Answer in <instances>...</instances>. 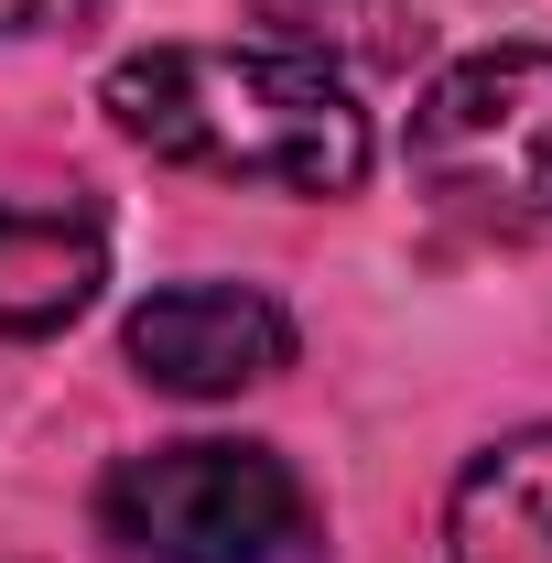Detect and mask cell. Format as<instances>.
I'll return each instance as SVG.
<instances>
[{
    "label": "cell",
    "mask_w": 552,
    "mask_h": 563,
    "mask_svg": "<svg viewBox=\"0 0 552 563\" xmlns=\"http://www.w3.org/2000/svg\"><path fill=\"white\" fill-rule=\"evenodd\" d=\"M109 120L228 185H272V196H357L368 174V109L346 98V76L314 55H239V44H152L131 66H109Z\"/></svg>",
    "instance_id": "1"
},
{
    "label": "cell",
    "mask_w": 552,
    "mask_h": 563,
    "mask_svg": "<svg viewBox=\"0 0 552 563\" xmlns=\"http://www.w3.org/2000/svg\"><path fill=\"white\" fill-rule=\"evenodd\" d=\"M412 185L433 217L477 239L552 228V44H487L422 87L412 109Z\"/></svg>",
    "instance_id": "2"
},
{
    "label": "cell",
    "mask_w": 552,
    "mask_h": 563,
    "mask_svg": "<svg viewBox=\"0 0 552 563\" xmlns=\"http://www.w3.org/2000/svg\"><path fill=\"white\" fill-rule=\"evenodd\" d=\"M303 477L272 444H152L120 455L98 488V531L131 563H281L303 542Z\"/></svg>",
    "instance_id": "3"
},
{
    "label": "cell",
    "mask_w": 552,
    "mask_h": 563,
    "mask_svg": "<svg viewBox=\"0 0 552 563\" xmlns=\"http://www.w3.org/2000/svg\"><path fill=\"white\" fill-rule=\"evenodd\" d=\"M131 368L152 390H185V401H228L250 379L292 368V314L250 282H174L131 314Z\"/></svg>",
    "instance_id": "4"
},
{
    "label": "cell",
    "mask_w": 552,
    "mask_h": 563,
    "mask_svg": "<svg viewBox=\"0 0 552 563\" xmlns=\"http://www.w3.org/2000/svg\"><path fill=\"white\" fill-rule=\"evenodd\" d=\"M109 282V217L87 196H0V336H55Z\"/></svg>",
    "instance_id": "5"
},
{
    "label": "cell",
    "mask_w": 552,
    "mask_h": 563,
    "mask_svg": "<svg viewBox=\"0 0 552 563\" xmlns=\"http://www.w3.org/2000/svg\"><path fill=\"white\" fill-rule=\"evenodd\" d=\"M444 553L455 563H552V422L509 433L498 455L466 466V488L444 509Z\"/></svg>",
    "instance_id": "6"
},
{
    "label": "cell",
    "mask_w": 552,
    "mask_h": 563,
    "mask_svg": "<svg viewBox=\"0 0 552 563\" xmlns=\"http://www.w3.org/2000/svg\"><path fill=\"white\" fill-rule=\"evenodd\" d=\"M292 55H346V66H401L412 55V0H250Z\"/></svg>",
    "instance_id": "7"
},
{
    "label": "cell",
    "mask_w": 552,
    "mask_h": 563,
    "mask_svg": "<svg viewBox=\"0 0 552 563\" xmlns=\"http://www.w3.org/2000/svg\"><path fill=\"white\" fill-rule=\"evenodd\" d=\"M98 0H0V44H22V33H76Z\"/></svg>",
    "instance_id": "8"
}]
</instances>
